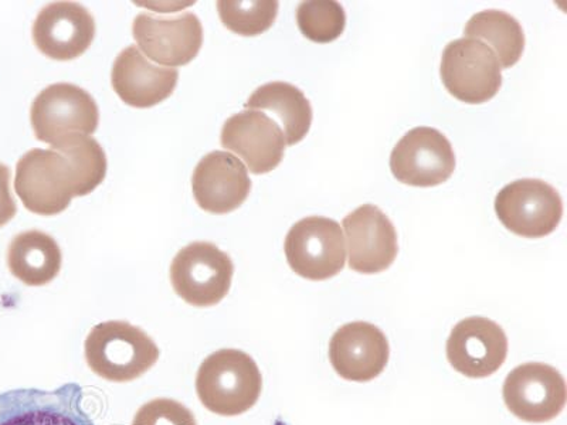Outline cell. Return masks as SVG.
Masks as SVG:
<instances>
[{
    "label": "cell",
    "instance_id": "6da1fadb",
    "mask_svg": "<svg viewBox=\"0 0 567 425\" xmlns=\"http://www.w3.org/2000/svg\"><path fill=\"white\" fill-rule=\"evenodd\" d=\"M106 156L89 135L69 136L52 149L34 148L17 165L14 190L28 210L40 216L63 212L74 196H87L103 184Z\"/></svg>",
    "mask_w": 567,
    "mask_h": 425
},
{
    "label": "cell",
    "instance_id": "7a4b0ae2",
    "mask_svg": "<svg viewBox=\"0 0 567 425\" xmlns=\"http://www.w3.org/2000/svg\"><path fill=\"white\" fill-rule=\"evenodd\" d=\"M262 376L255 359L237 349H221L200 364L196 392L209 412L223 417L240 416L256 406Z\"/></svg>",
    "mask_w": 567,
    "mask_h": 425
},
{
    "label": "cell",
    "instance_id": "3957f363",
    "mask_svg": "<svg viewBox=\"0 0 567 425\" xmlns=\"http://www.w3.org/2000/svg\"><path fill=\"white\" fill-rule=\"evenodd\" d=\"M85 361L104 381L128 383L155 366L159 349L142 329L124 321L99 323L85 339Z\"/></svg>",
    "mask_w": 567,
    "mask_h": 425
},
{
    "label": "cell",
    "instance_id": "277c9868",
    "mask_svg": "<svg viewBox=\"0 0 567 425\" xmlns=\"http://www.w3.org/2000/svg\"><path fill=\"white\" fill-rule=\"evenodd\" d=\"M235 266L227 252L212 242L196 241L182 248L171 266V282L189 305L207 308L225 300Z\"/></svg>",
    "mask_w": 567,
    "mask_h": 425
},
{
    "label": "cell",
    "instance_id": "5b68a950",
    "mask_svg": "<svg viewBox=\"0 0 567 425\" xmlns=\"http://www.w3.org/2000/svg\"><path fill=\"white\" fill-rule=\"evenodd\" d=\"M288 266L310 281H326L343 270L346 239L339 222L328 217H306L291 227L286 237Z\"/></svg>",
    "mask_w": 567,
    "mask_h": 425
},
{
    "label": "cell",
    "instance_id": "8992f818",
    "mask_svg": "<svg viewBox=\"0 0 567 425\" xmlns=\"http://www.w3.org/2000/svg\"><path fill=\"white\" fill-rule=\"evenodd\" d=\"M30 121L35 138L55 146L73 135H93L99 128L97 103L87 91L69 83L50 85L35 97Z\"/></svg>",
    "mask_w": 567,
    "mask_h": 425
},
{
    "label": "cell",
    "instance_id": "52a82bcc",
    "mask_svg": "<svg viewBox=\"0 0 567 425\" xmlns=\"http://www.w3.org/2000/svg\"><path fill=\"white\" fill-rule=\"evenodd\" d=\"M501 64L487 44L474 39H457L445 45L440 74L444 87L465 104L493 100L503 85Z\"/></svg>",
    "mask_w": 567,
    "mask_h": 425
},
{
    "label": "cell",
    "instance_id": "ba28073f",
    "mask_svg": "<svg viewBox=\"0 0 567 425\" xmlns=\"http://www.w3.org/2000/svg\"><path fill=\"white\" fill-rule=\"evenodd\" d=\"M496 216L511 232L542 239L558 229L564 201L554 186L539 179H519L496 195Z\"/></svg>",
    "mask_w": 567,
    "mask_h": 425
},
{
    "label": "cell",
    "instance_id": "9c48e42d",
    "mask_svg": "<svg viewBox=\"0 0 567 425\" xmlns=\"http://www.w3.org/2000/svg\"><path fill=\"white\" fill-rule=\"evenodd\" d=\"M78 383L54 390L18 388L0 393V425H94Z\"/></svg>",
    "mask_w": 567,
    "mask_h": 425
},
{
    "label": "cell",
    "instance_id": "30bf717a",
    "mask_svg": "<svg viewBox=\"0 0 567 425\" xmlns=\"http://www.w3.org/2000/svg\"><path fill=\"white\" fill-rule=\"evenodd\" d=\"M503 396L515 417L526 423H548L564 412L566 383L558 369L549 364L525 363L506 376Z\"/></svg>",
    "mask_w": 567,
    "mask_h": 425
},
{
    "label": "cell",
    "instance_id": "8fae6325",
    "mask_svg": "<svg viewBox=\"0 0 567 425\" xmlns=\"http://www.w3.org/2000/svg\"><path fill=\"white\" fill-rule=\"evenodd\" d=\"M390 169L399 182L414 187L443 185L454 174L452 142L440 131L420 126L409 131L390 155Z\"/></svg>",
    "mask_w": 567,
    "mask_h": 425
},
{
    "label": "cell",
    "instance_id": "7c38bea8",
    "mask_svg": "<svg viewBox=\"0 0 567 425\" xmlns=\"http://www.w3.org/2000/svg\"><path fill=\"white\" fill-rule=\"evenodd\" d=\"M133 33L145 55L169 68L194 62L204 44V28L192 12L175 17L140 13L134 20Z\"/></svg>",
    "mask_w": 567,
    "mask_h": 425
},
{
    "label": "cell",
    "instance_id": "4fadbf2b",
    "mask_svg": "<svg viewBox=\"0 0 567 425\" xmlns=\"http://www.w3.org/2000/svg\"><path fill=\"white\" fill-rule=\"evenodd\" d=\"M349 268L359 274H379L396 260L398 232L389 217L373 205H363L342 221Z\"/></svg>",
    "mask_w": 567,
    "mask_h": 425
},
{
    "label": "cell",
    "instance_id": "5bb4252c",
    "mask_svg": "<svg viewBox=\"0 0 567 425\" xmlns=\"http://www.w3.org/2000/svg\"><path fill=\"white\" fill-rule=\"evenodd\" d=\"M508 338L498 323L488 318L471 317L454 326L447 341L450 364L464 376H493L506 361Z\"/></svg>",
    "mask_w": 567,
    "mask_h": 425
},
{
    "label": "cell",
    "instance_id": "9a60e30c",
    "mask_svg": "<svg viewBox=\"0 0 567 425\" xmlns=\"http://www.w3.org/2000/svg\"><path fill=\"white\" fill-rule=\"evenodd\" d=\"M220 141L223 148L240 156L255 175L275 170L287 146L281 126L255 110L230 116L223 125Z\"/></svg>",
    "mask_w": 567,
    "mask_h": 425
},
{
    "label": "cell",
    "instance_id": "2e32d148",
    "mask_svg": "<svg viewBox=\"0 0 567 425\" xmlns=\"http://www.w3.org/2000/svg\"><path fill=\"white\" fill-rule=\"evenodd\" d=\"M33 42L49 59L71 62L90 49L95 22L87 9L74 2L50 3L33 24Z\"/></svg>",
    "mask_w": 567,
    "mask_h": 425
},
{
    "label": "cell",
    "instance_id": "e0dca14e",
    "mask_svg": "<svg viewBox=\"0 0 567 425\" xmlns=\"http://www.w3.org/2000/svg\"><path fill=\"white\" fill-rule=\"evenodd\" d=\"M386 335L368 322L347 323L338 329L329 343V361L349 382H371L382 374L389 362Z\"/></svg>",
    "mask_w": 567,
    "mask_h": 425
},
{
    "label": "cell",
    "instance_id": "ac0fdd59",
    "mask_svg": "<svg viewBox=\"0 0 567 425\" xmlns=\"http://www.w3.org/2000/svg\"><path fill=\"white\" fill-rule=\"evenodd\" d=\"M196 204L213 215H226L245 204L251 190L246 165L235 155L213 151L197 164L192 176Z\"/></svg>",
    "mask_w": 567,
    "mask_h": 425
},
{
    "label": "cell",
    "instance_id": "d6986e66",
    "mask_svg": "<svg viewBox=\"0 0 567 425\" xmlns=\"http://www.w3.org/2000/svg\"><path fill=\"white\" fill-rule=\"evenodd\" d=\"M179 73L148 62L136 45H128L115 59L111 83L118 97L134 108H151L171 97Z\"/></svg>",
    "mask_w": 567,
    "mask_h": 425
},
{
    "label": "cell",
    "instance_id": "ffe728a7",
    "mask_svg": "<svg viewBox=\"0 0 567 425\" xmlns=\"http://www.w3.org/2000/svg\"><path fill=\"white\" fill-rule=\"evenodd\" d=\"M63 256L58 241L43 231L20 232L8 250V267L19 281L29 287L52 282L62 270Z\"/></svg>",
    "mask_w": 567,
    "mask_h": 425
},
{
    "label": "cell",
    "instance_id": "44dd1931",
    "mask_svg": "<svg viewBox=\"0 0 567 425\" xmlns=\"http://www.w3.org/2000/svg\"><path fill=\"white\" fill-rule=\"evenodd\" d=\"M247 110L277 116L286 144L292 146L306 138L312 124V106L300 89L284 81H275L257 89L246 104Z\"/></svg>",
    "mask_w": 567,
    "mask_h": 425
},
{
    "label": "cell",
    "instance_id": "7402d4cb",
    "mask_svg": "<svg viewBox=\"0 0 567 425\" xmlns=\"http://www.w3.org/2000/svg\"><path fill=\"white\" fill-rule=\"evenodd\" d=\"M467 39H480L498 59L501 69L514 68L523 58L525 34L518 20L503 10H483L465 24Z\"/></svg>",
    "mask_w": 567,
    "mask_h": 425
},
{
    "label": "cell",
    "instance_id": "603a6c76",
    "mask_svg": "<svg viewBox=\"0 0 567 425\" xmlns=\"http://www.w3.org/2000/svg\"><path fill=\"white\" fill-rule=\"evenodd\" d=\"M276 0H220L217 2L223 24L230 32L255 38L275 24L278 14Z\"/></svg>",
    "mask_w": 567,
    "mask_h": 425
},
{
    "label": "cell",
    "instance_id": "cb8c5ba5",
    "mask_svg": "<svg viewBox=\"0 0 567 425\" xmlns=\"http://www.w3.org/2000/svg\"><path fill=\"white\" fill-rule=\"evenodd\" d=\"M301 33L313 43H331L341 38L347 27L346 9L332 0L302 2L297 9Z\"/></svg>",
    "mask_w": 567,
    "mask_h": 425
},
{
    "label": "cell",
    "instance_id": "d4e9b609",
    "mask_svg": "<svg viewBox=\"0 0 567 425\" xmlns=\"http://www.w3.org/2000/svg\"><path fill=\"white\" fill-rule=\"evenodd\" d=\"M133 425H197L194 413L172 398H155L135 414Z\"/></svg>",
    "mask_w": 567,
    "mask_h": 425
},
{
    "label": "cell",
    "instance_id": "484cf974",
    "mask_svg": "<svg viewBox=\"0 0 567 425\" xmlns=\"http://www.w3.org/2000/svg\"><path fill=\"white\" fill-rule=\"evenodd\" d=\"M12 172L7 165L0 164V227L7 226L17 216V201L10 190Z\"/></svg>",
    "mask_w": 567,
    "mask_h": 425
}]
</instances>
